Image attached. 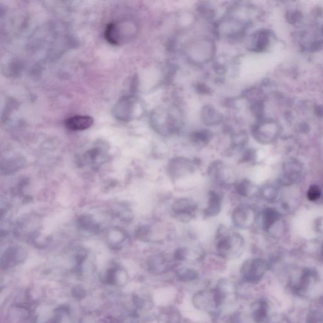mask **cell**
Here are the masks:
<instances>
[{"label": "cell", "mask_w": 323, "mask_h": 323, "mask_svg": "<svg viewBox=\"0 0 323 323\" xmlns=\"http://www.w3.org/2000/svg\"><path fill=\"white\" fill-rule=\"evenodd\" d=\"M280 215L273 209L268 208L264 210L260 215V224L265 231H269L272 225L278 221Z\"/></svg>", "instance_id": "4fadbf2b"}, {"label": "cell", "mask_w": 323, "mask_h": 323, "mask_svg": "<svg viewBox=\"0 0 323 323\" xmlns=\"http://www.w3.org/2000/svg\"><path fill=\"white\" fill-rule=\"evenodd\" d=\"M204 123L208 126H214L221 122V117L214 107L206 106L203 111Z\"/></svg>", "instance_id": "2e32d148"}, {"label": "cell", "mask_w": 323, "mask_h": 323, "mask_svg": "<svg viewBox=\"0 0 323 323\" xmlns=\"http://www.w3.org/2000/svg\"><path fill=\"white\" fill-rule=\"evenodd\" d=\"M134 100L130 97H126L121 99L118 103L115 111V116L118 119L126 121L132 116L134 109Z\"/></svg>", "instance_id": "8fae6325"}, {"label": "cell", "mask_w": 323, "mask_h": 323, "mask_svg": "<svg viewBox=\"0 0 323 323\" xmlns=\"http://www.w3.org/2000/svg\"><path fill=\"white\" fill-rule=\"evenodd\" d=\"M321 189L318 186H312L307 191V198L310 201H316L320 198Z\"/></svg>", "instance_id": "ffe728a7"}, {"label": "cell", "mask_w": 323, "mask_h": 323, "mask_svg": "<svg viewBox=\"0 0 323 323\" xmlns=\"http://www.w3.org/2000/svg\"><path fill=\"white\" fill-rule=\"evenodd\" d=\"M170 214L181 223H189L195 219L198 206L193 200L187 197L177 198L170 205Z\"/></svg>", "instance_id": "3957f363"}, {"label": "cell", "mask_w": 323, "mask_h": 323, "mask_svg": "<svg viewBox=\"0 0 323 323\" xmlns=\"http://www.w3.org/2000/svg\"><path fill=\"white\" fill-rule=\"evenodd\" d=\"M198 166L199 163L195 159L183 156L173 157L167 164V175L172 183H177L193 176Z\"/></svg>", "instance_id": "7a4b0ae2"}, {"label": "cell", "mask_w": 323, "mask_h": 323, "mask_svg": "<svg viewBox=\"0 0 323 323\" xmlns=\"http://www.w3.org/2000/svg\"><path fill=\"white\" fill-rule=\"evenodd\" d=\"M316 113H317L318 116H321V117H323V107L322 106H318L317 108L316 109Z\"/></svg>", "instance_id": "603a6c76"}, {"label": "cell", "mask_w": 323, "mask_h": 323, "mask_svg": "<svg viewBox=\"0 0 323 323\" xmlns=\"http://www.w3.org/2000/svg\"><path fill=\"white\" fill-rule=\"evenodd\" d=\"M255 138L259 143H267L273 140L277 134V125L273 122H263L253 130Z\"/></svg>", "instance_id": "52a82bcc"}, {"label": "cell", "mask_w": 323, "mask_h": 323, "mask_svg": "<svg viewBox=\"0 0 323 323\" xmlns=\"http://www.w3.org/2000/svg\"><path fill=\"white\" fill-rule=\"evenodd\" d=\"M234 193L240 198H246L253 195L255 187L248 179H240L232 185Z\"/></svg>", "instance_id": "7c38bea8"}, {"label": "cell", "mask_w": 323, "mask_h": 323, "mask_svg": "<svg viewBox=\"0 0 323 323\" xmlns=\"http://www.w3.org/2000/svg\"><path fill=\"white\" fill-rule=\"evenodd\" d=\"M213 134L208 130H202L195 132L191 135V141L198 147H204L210 142Z\"/></svg>", "instance_id": "ac0fdd59"}, {"label": "cell", "mask_w": 323, "mask_h": 323, "mask_svg": "<svg viewBox=\"0 0 323 323\" xmlns=\"http://www.w3.org/2000/svg\"><path fill=\"white\" fill-rule=\"evenodd\" d=\"M232 145L234 149L242 150L248 143V135L245 132H238L234 134L231 138Z\"/></svg>", "instance_id": "d6986e66"}, {"label": "cell", "mask_w": 323, "mask_h": 323, "mask_svg": "<svg viewBox=\"0 0 323 323\" xmlns=\"http://www.w3.org/2000/svg\"><path fill=\"white\" fill-rule=\"evenodd\" d=\"M223 196L221 192L216 189H210L208 192L207 202L203 211L205 218H214L221 214L223 207Z\"/></svg>", "instance_id": "8992f818"}, {"label": "cell", "mask_w": 323, "mask_h": 323, "mask_svg": "<svg viewBox=\"0 0 323 323\" xmlns=\"http://www.w3.org/2000/svg\"><path fill=\"white\" fill-rule=\"evenodd\" d=\"M207 174L211 181L218 187H227L233 185L230 182L229 169L221 160H214L209 165Z\"/></svg>", "instance_id": "5b68a950"}, {"label": "cell", "mask_w": 323, "mask_h": 323, "mask_svg": "<svg viewBox=\"0 0 323 323\" xmlns=\"http://www.w3.org/2000/svg\"><path fill=\"white\" fill-rule=\"evenodd\" d=\"M177 278L180 282H191L198 279L199 274L196 270L191 268H181L176 272Z\"/></svg>", "instance_id": "e0dca14e"}, {"label": "cell", "mask_w": 323, "mask_h": 323, "mask_svg": "<svg viewBox=\"0 0 323 323\" xmlns=\"http://www.w3.org/2000/svg\"><path fill=\"white\" fill-rule=\"evenodd\" d=\"M127 274L122 270L111 269L107 272L105 282L111 285L124 284L127 281Z\"/></svg>", "instance_id": "9a60e30c"}, {"label": "cell", "mask_w": 323, "mask_h": 323, "mask_svg": "<svg viewBox=\"0 0 323 323\" xmlns=\"http://www.w3.org/2000/svg\"><path fill=\"white\" fill-rule=\"evenodd\" d=\"M232 222L236 230L250 229L256 221L255 210L248 204H240L232 210Z\"/></svg>", "instance_id": "277c9868"}, {"label": "cell", "mask_w": 323, "mask_h": 323, "mask_svg": "<svg viewBox=\"0 0 323 323\" xmlns=\"http://www.w3.org/2000/svg\"><path fill=\"white\" fill-rule=\"evenodd\" d=\"M94 119L88 116H75L65 121V126L69 130L83 131L91 127Z\"/></svg>", "instance_id": "30bf717a"}, {"label": "cell", "mask_w": 323, "mask_h": 323, "mask_svg": "<svg viewBox=\"0 0 323 323\" xmlns=\"http://www.w3.org/2000/svg\"><path fill=\"white\" fill-rule=\"evenodd\" d=\"M263 268L264 263L261 259H247L240 267V274L244 280H253L261 273Z\"/></svg>", "instance_id": "ba28073f"}, {"label": "cell", "mask_w": 323, "mask_h": 323, "mask_svg": "<svg viewBox=\"0 0 323 323\" xmlns=\"http://www.w3.org/2000/svg\"><path fill=\"white\" fill-rule=\"evenodd\" d=\"M301 13L299 12H291L287 16L288 17L287 20H289V22L292 23V24H294V23L297 22V21H299L301 18Z\"/></svg>", "instance_id": "44dd1931"}, {"label": "cell", "mask_w": 323, "mask_h": 323, "mask_svg": "<svg viewBox=\"0 0 323 323\" xmlns=\"http://www.w3.org/2000/svg\"><path fill=\"white\" fill-rule=\"evenodd\" d=\"M73 293L75 297H77V298H82V297L85 296V292L83 289L81 288V287H76L73 291Z\"/></svg>", "instance_id": "7402d4cb"}, {"label": "cell", "mask_w": 323, "mask_h": 323, "mask_svg": "<svg viewBox=\"0 0 323 323\" xmlns=\"http://www.w3.org/2000/svg\"><path fill=\"white\" fill-rule=\"evenodd\" d=\"M270 42V35L267 31L257 32L253 37V50L255 51H262L267 48Z\"/></svg>", "instance_id": "5bb4252c"}, {"label": "cell", "mask_w": 323, "mask_h": 323, "mask_svg": "<svg viewBox=\"0 0 323 323\" xmlns=\"http://www.w3.org/2000/svg\"><path fill=\"white\" fill-rule=\"evenodd\" d=\"M245 240L236 229L220 225L215 237V249L220 258L229 260L238 258L244 252Z\"/></svg>", "instance_id": "6da1fadb"}, {"label": "cell", "mask_w": 323, "mask_h": 323, "mask_svg": "<svg viewBox=\"0 0 323 323\" xmlns=\"http://www.w3.org/2000/svg\"></svg>", "instance_id": "cb8c5ba5"}, {"label": "cell", "mask_w": 323, "mask_h": 323, "mask_svg": "<svg viewBox=\"0 0 323 323\" xmlns=\"http://www.w3.org/2000/svg\"><path fill=\"white\" fill-rule=\"evenodd\" d=\"M125 29L121 24L111 23L107 25L105 31V39L114 46H119L124 41Z\"/></svg>", "instance_id": "9c48e42d"}]
</instances>
